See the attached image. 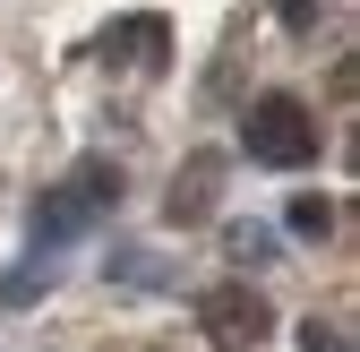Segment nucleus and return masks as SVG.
<instances>
[{"mask_svg":"<svg viewBox=\"0 0 360 352\" xmlns=\"http://www.w3.org/2000/svg\"><path fill=\"white\" fill-rule=\"evenodd\" d=\"M240 146H249L257 163H275V172H300L309 155H318V129H309V112H300L292 95H257L249 120H240Z\"/></svg>","mask_w":360,"mask_h":352,"instance_id":"nucleus-1","label":"nucleus"},{"mask_svg":"<svg viewBox=\"0 0 360 352\" xmlns=\"http://www.w3.org/2000/svg\"><path fill=\"white\" fill-rule=\"evenodd\" d=\"M198 327H206L223 352H257L266 335H275V310H266L249 284H214V292L198 301Z\"/></svg>","mask_w":360,"mask_h":352,"instance_id":"nucleus-2","label":"nucleus"},{"mask_svg":"<svg viewBox=\"0 0 360 352\" xmlns=\"http://www.w3.org/2000/svg\"><path fill=\"white\" fill-rule=\"evenodd\" d=\"M112 198H120V181H112V172H86V181L52 189V198L34 206V241H69L86 215H95V206H112Z\"/></svg>","mask_w":360,"mask_h":352,"instance_id":"nucleus-3","label":"nucleus"},{"mask_svg":"<svg viewBox=\"0 0 360 352\" xmlns=\"http://www.w3.org/2000/svg\"><path fill=\"white\" fill-rule=\"evenodd\" d=\"M163 52H172L163 18H129V26L103 34V61H120V69H163Z\"/></svg>","mask_w":360,"mask_h":352,"instance_id":"nucleus-4","label":"nucleus"},{"mask_svg":"<svg viewBox=\"0 0 360 352\" xmlns=\"http://www.w3.org/2000/svg\"><path fill=\"white\" fill-rule=\"evenodd\" d=\"M214 189H223V163H214V155H189V163H180V181H172V224H206Z\"/></svg>","mask_w":360,"mask_h":352,"instance_id":"nucleus-5","label":"nucleus"},{"mask_svg":"<svg viewBox=\"0 0 360 352\" xmlns=\"http://www.w3.org/2000/svg\"><path fill=\"white\" fill-rule=\"evenodd\" d=\"M292 232H300V241H326V232H335V206H326V198H292Z\"/></svg>","mask_w":360,"mask_h":352,"instance_id":"nucleus-6","label":"nucleus"},{"mask_svg":"<svg viewBox=\"0 0 360 352\" xmlns=\"http://www.w3.org/2000/svg\"><path fill=\"white\" fill-rule=\"evenodd\" d=\"M232 258H249V267H257V258H266V232H257V224H232Z\"/></svg>","mask_w":360,"mask_h":352,"instance_id":"nucleus-7","label":"nucleus"},{"mask_svg":"<svg viewBox=\"0 0 360 352\" xmlns=\"http://www.w3.org/2000/svg\"><path fill=\"white\" fill-rule=\"evenodd\" d=\"M318 18V0H283V26H309Z\"/></svg>","mask_w":360,"mask_h":352,"instance_id":"nucleus-8","label":"nucleus"}]
</instances>
